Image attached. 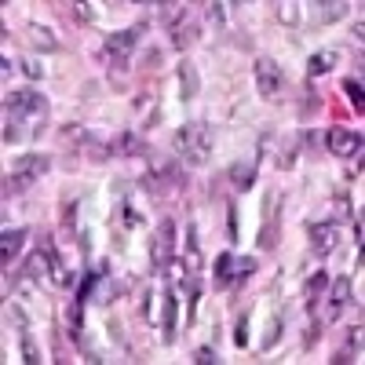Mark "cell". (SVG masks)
I'll return each instance as SVG.
<instances>
[{"label": "cell", "mask_w": 365, "mask_h": 365, "mask_svg": "<svg viewBox=\"0 0 365 365\" xmlns=\"http://www.w3.org/2000/svg\"><path fill=\"white\" fill-rule=\"evenodd\" d=\"M48 125V99L34 88L8 91L4 96V146L22 143L26 135H37Z\"/></svg>", "instance_id": "1"}, {"label": "cell", "mask_w": 365, "mask_h": 365, "mask_svg": "<svg viewBox=\"0 0 365 365\" xmlns=\"http://www.w3.org/2000/svg\"><path fill=\"white\" fill-rule=\"evenodd\" d=\"M212 128L205 120H190V125H182L175 132V158L187 161V165H205L208 154H212Z\"/></svg>", "instance_id": "2"}, {"label": "cell", "mask_w": 365, "mask_h": 365, "mask_svg": "<svg viewBox=\"0 0 365 365\" xmlns=\"http://www.w3.org/2000/svg\"><path fill=\"white\" fill-rule=\"evenodd\" d=\"M44 172H48V158L44 154H22V158H15L11 172L4 175V197H15V194L29 190Z\"/></svg>", "instance_id": "3"}, {"label": "cell", "mask_w": 365, "mask_h": 365, "mask_svg": "<svg viewBox=\"0 0 365 365\" xmlns=\"http://www.w3.org/2000/svg\"><path fill=\"white\" fill-rule=\"evenodd\" d=\"M143 29H146V26L139 22V26H132V29H117V34H110L106 44H103V51H99V58H103V63H110V66H125L128 55H132L135 44H139Z\"/></svg>", "instance_id": "4"}, {"label": "cell", "mask_w": 365, "mask_h": 365, "mask_svg": "<svg viewBox=\"0 0 365 365\" xmlns=\"http://www.w3.org/2000/svg\"><path fill=\"white\" fill-rule=\"evenodd\" d=\"M63 143H66L70 150H77V154H84L88 161H106V158H110V146L99 143L84 125H66V128H63Z\"/></svg>", "instance_id": "5"}, {"label": "cell", "mask_w": 365, "mask_h": 365, "mask_svg": "<svg viewBox=\"0 0 365 365\" xmlns=\"http://www.w3.org/2000/svg\"><path fill=\"white\" fill-rule=\"evenodd\" d=\"M175 256V223L172 220H161L158 227V241H154V249H150V263H154V270H165Z\"/></svg>", "instance_id": "6"}, {"label": "cell", "mask_w": 365, "mask_h": 365, "mask_svg": "<svg viewBox=\"0 0 365 365\" xmlns=\"http://www.w3.org/2000/svg\"><path fill=\"white\" fill-rule=\"evenodd\" d=\"M256 88H259L263 99L278 96V91L285 88V73H282V66L274 63V58H259L256 63Z\"/></svg>", "instance_id": "7"}, {"label": "cell", "mask_w": 365, "mask_h": 365, "mask_svg": "<svg viewBox=\"0 0 365 365\" xmlns=\"http://www.w3.org/2000/svg\"><path fill=\"white\" fill-rule=\"evenodd\" d=\"M325 146H329V154H336V158H354V154H361V132H351V128H329Z\"/></svg>", "instance_id": "8"}, {"label": "cell", "mask_w": 365, "mask_h": 365, "mask_svg": "<svg viewBox=\"0 0 365 365\" xmlns=\"http://www.w3.org/2000/svg\"><path fill=\"white\" fill-rule=\"evenodd\" d=\"M325 299H329V303H325V314H322V322H332V318H336V314L347 307V303H351V278H347V274L332 282V292H329Z\"/></svg>", "instance_id": "9"}, {"label": "cell", "mask_w": 365, "mask_h": 365, "mask_svg": "<svg viewBox=\"0 0 365 365\" xmlns=\"http://www.w3.org/2000/svg\"><path fill=\"white\" fill-rule=\"evenodd\" d=\"M336 241H340V227H336V223L322 220V223L311 227V245H314L318 256H329L332 249H336Z\"/></svg>", "instance_id": "10"}, {"label": "cell", "mask_w": 365, "mask_h": 365, "mask_svg": "<svg viewBox=\"0 0 365 365\" xmlns=\"http://www.w3.org/2000/svg\"><path fill=\"white\" fill-rule=\"evenodd\" d=\"M26 227H15V230H4V237H0V263H11L15 256H19V249H22V241H26Z\"/></svg>", "instance_id": "11"}, {"label": "cell", "mask_w": 365, "mask_h": 365, "mask_svg": "<svg viewBox=\"0 0 365 365\" xmlns=\"http://www.w3.org/2000/svg\"><path fill=\"white\" fill-rule=\"evenodd\" d=\"M165 311H161V329H165V344H172L175 340V318H179V299H175V292L172 289H165Z\"/></svg>", "instance_id": "12"}, {"label": "cell", "mask_w": 365, "mask_h": 365, "mask_svg": "<svg viewBox=\"0 0 365 365\" xmlns=\"http://www.w3.org/2000/svg\"><path fill=\"white\" fill-rule=\"evenodd\" d=\"M201 91V77H197V66L194 63H182L179 66V99L187 103V99H194Z\"/></svg>", "instance_id": "13"}, {"label": "cell", "mask_w": 365, "mask_h": 365, "mask_svg": "<svg viewBox=\"0 0 365 365\" xmlns=\"http://www.w3.org/2000/svg\"><path fill=\"white\" fill-rule=\"evenodd\" d=\"M256 165H259V158L234 161V165H230V179H234V187H237V190H249L252 182H256Z\"/></svg>", "instance_id": "14"}, {"label": "cell", "mask_w": 365, "mask_h": 365, "mask_svg": "<svg viewBox=\"0 0 365 365\" xmlns=\"http://www.w3.org/2000/svg\"><path fill=\"white\" fill-rule=\"evenodd\" d=\"M113 154H120V158H139V154H146V146H143V139L135 135V132H120L117 139H113Z\"/></svg>", "instance_id": "15"}, {"label": "cell", "mask_w": 365, "mask_h": 365, "mask_svg": "<svg viewBox=\"0 0 365 365\" xmlns=\"http://www.w3.org/2000/svg\"><path fill=\"white\" fill-rule=\"evenodd\" d=\"M340 63V51H314L311 58H307V77H322V73H329L332 66Z\"/></svg>", "instance_id": "16"}, {"label": "cell", "mask_w": 365, "mask_h": 365, "mask_svg": "<svg viewBox=\"0 0 365 365\" xmlns=\"http://www.w3.org/2000/svg\"><path fill=\"white\" fill-rule=\"evenodd\" d=\"M325 289H329V274L318 270L314 278L307 282V311H311V314L318 311V303H322V292H325Z\"/></svg>", "instance_id": "17"}, {"label": "cell", "mask_w": 365, "mask_h": 365, "mask_svg": "<svg viewBox=\"0 0 365 365\" xmlns=\"http://www.w3.org/2000/svg\"><path fill=\"white\" fill-rule=\"evenodd\" d=\"M234 256L230 252H223V256H216V270H212V278H216V285H230L234 282Z\"/></svg>", "instance_id": "18"}, {"label": "cell", "mask_w": 365, "mask_h": 365, "mask_svg": "<svg viewBox=\"0 0 365 365\" xmlns=\"http://www.w3.org/2000/svg\"><path fill=\"white\" fill-rule=\"evenodd\" d=\"M344 91H347V99H351V106H358V113H361V106H365V88H361V81L347 77V81H344Z\"/></svg>", "instance_id": "19"}, {"label": "cell", "mask_w": 365, "mask_h": 365, "mask_svg": "<svg viewBox=\"0 0 365 365\" xmlns=\"http://www.w3.org/2000/svg\"><path fill=\"white\" fill-rule=\"evenodd\" d=\"M318 8H322V11H318V19H322V22H336V19H344V15H347V8H351V4H318Z\"/></svg>", "instance_id": "20"}, {"label": "cell", "mask_w": 365, "mask_h": 365, "mask_svg": "<svg viewBox=\"0 0 365 365\" xmlns=\"http://www.w3.org/2000/svg\"><path fill=\"white\" fill-rule=\"evenodd\" d=\"M252 270H256V259H252V256L237 259V263H234V282H249V278H252Z\"/></svg>", "instance_id": "21"}, {"label": "cell", "mask_w": 365, "mask_h": 365, "mask_svg": "<svg viewBox=\"0 0 365 365\" xmlns=\"http://www.w3.org/2000/svg\"><path fill=\"white\" fill-rule=\"evenodd\" d=\"M34 44H41V51H58V41H51L44 26H34Z\"/></svg>", "instance_id": "22"}, {"label": "cell", "mask_w": 365, "mask_h": 365, "mask_svg": "<svg viewBox=\"0 0 365 365\" xmlns=\"http://www.w3.org/2000/svg\"><path fill=\"white\" fill-rule=\"evenodd\" d=\"M278 340H282V318H274V322L267 325V340H263V347L270 351V347L278 344Z\"/></svg>", "instance_id": "23"}, {"label": "cell", "mask_w": 365, "mask_h": 365, "mask_svg": "<svg viewBox=\"0 0 365 365\" xmlns=\"http://www.w3.org/2000/svg\"><path fill=\"white\" fill-rule=\"evenodd\" d=\"M19 66H22V73H26V77H34V81H44V66H41V63H34V58H22Z\"/></svg>", "instance_id": "24"}, {"label": "cell", "mask_w": 365, "mask_h": 365, "mask_svg": "<svg viewBox=\"0 0 365 365\" xmlns=\"http://www.w3.org/2000/svg\"><path fill=\"white\" fill-rule=\"evenodd\" d=\"M245 325H249V318L241 314V322H237V332H234V344H237V347H249V329H245Z\"/></svg>", "instance_id": "25"}, {"label": "cell", "mask_w": 365, "mask_h": 365, "mask_svg": "<svg viewBox=\"0 0 365 365\" xmlns=\"http://www.w3.org/2000/svg\"><path fill=\"white\" fill-rule=\"evenodd\" d=\"M197 365H208V361H220L216 358V351H212V347H197V358H194Z\"/></svg>", "instance_id": "26"}, {"label": "cell", "mask_w": 365, "mask_h": 365, "mask_svg": "<svg viewBox=\"0 0 365 365\" xmlns=\"http://www.w3.org/2000/svg\"><path fill=\"white\" fill-rule=\"evenodd\" d=\"M227 212H230V216H227V230H230V241H237V208L230 205Z\"/></svg>", "instance_id": "27"}]
</instances>
